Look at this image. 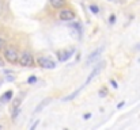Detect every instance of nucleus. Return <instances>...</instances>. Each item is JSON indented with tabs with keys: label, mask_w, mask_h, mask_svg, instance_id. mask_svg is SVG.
<instances>
[{
	"label": "nucleus",
	"mask_w": 140,
	"mask_h": 130,
	"mask_svg": "<svg viewBox=\"0 0 140 130\" xmlns=\"http://www.w3.org/2000/svg\"><path fill=\"white\" fill-rule=\"evenodd\" d=\"M22 67H34V58L33 54L29 52H23L19 54V60H18Z\"/></svg>",
	"instance_id": "obj_1"
},
{
	"label": "nucleus",
	"mask_w": 140,
	"mask_h": 130,
	"mask_svg": "<svg viewBox=\"0 0 140 130\" xmlns=\"http://www.w3.org/2000/svg\"><path fill=\"white\" fill-rule=\"evenodd\" d=\"M37 62H38V65H40L41 68H45V69H53V68H56V61L52 60V58L48 57V56L38 57Z\"/></svg>",
	"instance_id": "obj_2"
},
{
	"label": "nucleus",
	"mask_w": 140,
	"mask_h": 130,
	"mask_svg": "<svg viewBox=\"0 0 140 130\" xmlns=\"http://www.w3.org/2000/svg\"><path fill=\"white\" fill-rule=\"evenodd\" d=\"M4 58L11 64H16L19 60V53H18L14 48H7L4 50Z\"/></svg>",
	"instance_id": "obj_3"
},
{
	"label": "nucleus",
	"mask_w": 140,
	"mask_h": 130,
	"mask_svg": "<svg viewBox=\"0 0 140 130\" xmlns=\"http://www.w3.org/2000/svg\"><path fill=\"white\" fill-rule=\"evenodd\" d=\"M103 65H105V62H99V64H97V65H95V68H94L93 70H91V73L88 75V77H87L86 83H84V85L90 84V83H91V80H93L94 77H97V76H98V73H99L101 70L103 69Z\"/></svg>",
	"instance_id": "obj_4"
},
{
	"label": "nucleus",
	"mask_w": 140,
	"mask_h": 130,
	"mask_svg": "<svg viewBox=\"0 0 140 130\" xmlns=\"http://www.w3.org/2000/svg\"><path fill=\"white\" fill-rule=\"evenodd\" d=\"M59 18L61 20H72L75 18V14H74V11L69 10V8H63L59 12Z\"/></svg>",
	"instance_id": "obj_5"
},
{
	"label": "nucleus",
	"mask_w": 140,
	"mask_h": 130,
	"mask_svg": "<svg viewBox=\"0 0 140 130\" xmlns=\"http://www.w3.org/2000/svg\"><path fill=\"white\" fill-rule=\"evenodd\" d=\"M74 52H75V49H68V50H64V52H61L59 54V61L60 62H64V61H67L69 57H72V54H74Z\"/></svg>",
	"instance_id": "obj_6"
},
{
	"label": "nucleus",
	"mask_w": 140,
	"mask_h": 130,
	"mask_svg": "<svg viewBox=\"0 0 140 130\" xmlns=\"http://www.w3.org/2000/svg\"><path fill=\"white\" fill-rule=\"evenodd\" d=\"M102 50H103V48H99V49H97L95 52H93V53H91V54L88 56V58H87V60H86V64L87 65H90V64H93L95 60H97V58H98L99 57V54H101V53H102Z\"/></svg>",
	"instance_id": "obj_7"
},
{
	"label": "nucleus",
	"mask_w": 140,
	"mask_h": 130,
	"mask_svg": "<svg viewBox=\"0 0 140 130\" xmlns=\"http://www.w3.org/2000/svg\"><path fill=\"white\" fill-rule=\"evenodd\" d=\"M12 95H14V92L11 91V90H8L7 92H4L3 95H2V98H0V102L2 103H8L11 99H12Z\"/></svg>",
	"instance_id": "obj_8"
},
{
	"label": "nucleus",
	"mask_w": 140,
	"mask_h": 130,
	"mask_svg": "<svg viewBox=\"0 0 140 130\" xmlns=\"http://www.w3.org/2000/svg\"><path fill=\"white\" fill-rule=\"evenodd\" d=\"M52 102V98H46V99H44V100H42V102L37 106V107H35V110H34V113H40V111L41 110H44V107H45V106H48V104H49Z\"/></svg>",
	"instance_id": "obj_9"
},
{
	"label": "nucleus",
	"mask_w": 140,
	"mask_h": 130,
	"mask_svg": "<svg viewBox=\"0 0 140 130\" xmlns=\"http://www.w3.org/2000/svg\"><path fill=\"white\" fill-rule=\"evenodd\" d=\"M84 87H86V85H83V87H80V88H79V90H78V91H75V92H72V93H71V95H68V96H67V98H64L63 100H64V102H68V100H72V99H75V98L78 96V93H79V92H80V91L83 90V88H84Z\"/></svg>",
	"instance_id": "obj_10"
},
{
	"label": "nucleus",
	"mask_w": 140,
	"mask_h": 130,
	"mask_svg": "<svg viewBox=\"0 0 140 130\" xmlns=\"http://www.w3.org/2000/svg\"><path fill=\"white\" fill-rule=\"evenodd\" d=\"M49 2H50V4L54 8H61L65 4V0H49Z\"/></svg>",
	"instance_id": "obj_11"
},
{
	"label": "nucleus",
	"mask_w": 140,
	"mask_h": 130,
	"mask_svg": "<svg viewBox=\"0 0 140 130\" xmlns=\"http://www.w3.org/2000/svg\"><path fill=\"white\" fill-rule=\"evenodd\" d=\"M99 96L101 98H106V95H107V90H106V87H102L101 90H99Z\"/></svg>",
	"instance_id": "obj_12"
},
{
	"label": "nucleus",
	"mask_w": 140,
	"mask_h": 130,
	"mask_svg": "<svg viewBox=\"0 0 140 130\" xmlns=\"http://www.w3.org/2000/svg\"><path fill=\"white\" fill-rule=\"evenodd\" d=\"M21 103H22V98H16L14 102H12V109H14V107H19Z\"/></svg>",
	"instance_id": "obj_13"
},
{
	"label": "nucleus",
	"mask_w": 140,
	"mask_h": 130,
	"mask_svg": "<svg viewBox=\"0 0 140 130\" xmlns=\"http://www.w3.org/2000/svg\"><path fill=\"white\" fill-rule=\"evenodd\" d=\"M90 10H91V12H93V14H98L99 12V8L97 7V5H94V4L90 5Z\"/></svg>",
	"instance_id": "obj_14"
},
{
	"label": "nucleus",
	"mask_w": 140,
	"mask_h": 130,
	"mask_svg": "<svg viewBox=\"0 0 140 130\" xmlns=\"http://www.w3.org/2000/svg\"><path fill=\"white\" fill-rule=\"evenodd\" d=\"M35 81H37V77H35V76H31V77L27 79V83H29V84H33V83H35Z\"/></svg>",
	"instance_id": "obj_15"
},
{
	"label": "nucleus",
	"mask_w": 140,
	"mask_h": 130,
	"mask_svg": "<svg viewBox=\"0 0 140 130\" xmlns=\"http://www.w3.org/2000/svg\"><path fill=\"white\" fill-rule=\"evenodd\" d=\"M4 44H5V42H4V39H3V38H0V50H2V49L4 48Z\"/></svg>",
	"instance_id": "obj_16"
},
{
	"label": "nucleus",
	"mask_w": 140,
	"mask_h": 130,
	"mask_svg": "<svg viewBox=\"0 0 140 130\" xmlns=\"http://www.w3.org/2000/svg\"><path fill=\"white\" fill-rule=\"evenodd\" d=\"M110 84L114 87V88H117L118 87V84H117V83H116V80H110Z\"/></svg>",
	"instance_id": "obj_17"
},
{
	"label": "nucleus",
	"mask_w": 140,
	"mask_h": 130,
	"mask_svg": "<svg viewBox=\"0 0 140 130\" xmlns=\"http://www.w3.org/2000/svg\"><path fill=\"white\" fill-rule=\"evenodd\" d=\"M7 80L8 81H12V80H15V77H14L12 75H10V76H7Z\"/></svg>",
	"instance_id": "obj_18"
},
{
	"label": "nucleus",
	"mask_w": 140,
	"mask_h": 130,
	"mask_svg": "<svg viewBox=\"0 0 140 130\" xmlns=\"http://www.w3.org/2000/svg\"><path fill=\"white\" fill-rule=\"evenodd\" d=\"M3 67H4V60L0 57V68H3Z\"/></svg>",
	"instance_id": "obj_19"
},
{
	"label": "nucleus",
	"mask_w": 140,
	"mask_h": 130,
	"mask_svg": "<svg viewBox=\"0 0 140 130\" xmlns=\"http://www.w3.org/2000/svg\"><path fill=\"white\" fill-rule=\"evenodd\" d=\"M124 104H125V102H120V103H118V106H117V109H121Z\"/></svg>",
	"instance_id": "obj_20"
},
{
	"label": "nucleus",
	"mask_w": 140,
	"mask_h": 130,
	"mask_svg": "<svg viewBox=\"0 0 140 130\" xmlns=\"http://www.w3.org/2000/svg\"><path fill=\"white\" fill-rule=\"evenodd\" d=\"M90 117H91V114H90V113H87V114H84V117H83V118H84V119H88Z\"/></svg>",
	"instance_id": "obj_21"
},
{
	"label": "nucleus",
	"mask_w": 140,
	"mask_h": 130,
	"mask_svg": "<svg viewBox=\"0 0 140 130\" xmlns=\"http://www.w3.org/2000/svg\"><path fill=\"white\" fill-rule=\"evenodd\" d=\"M114 19H116V18H114V15H112L110 18H109V20H110V23H113V22H114Z\"/></svg>",
	"instance_id": "obj_22"
},
{
	"label": "nucleus",
	"mask_w": 140,
	"mask_h": 130,
	"mask_svg": "<svg viewBox=\"0 0 140 130\" xmlns=\"http://www.w3.org/2000/svg\"><path fill=\"white\" fill-rule=\"evenodd\" d=\"M136 49H137V50H140V45H137V46H136Z\"/></svg>",
	"instance_id": "obj_23"
}]
</instances>
